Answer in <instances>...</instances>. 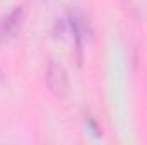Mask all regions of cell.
<instances>
[{
	"label": "cell",
	"mask_w": 147,
	"mask_h": 145,
	"mask_svg": "<svg viewBox=\"0 0 147 145\" xmlns=\"http://www.w3.org/2000/svg\"><path fill=\"white\" fill-rule=\"evenodd\" d=\"M24 22V10L22 7H14L2 21H0V41H9L21 31Z\"/></svg>",
	"instance_id": "obj_2"
},
{
	"label": "cell",
	"mask_w": 147,
	"mask_h": 145,
	"mask_svg": "<svg viewBox=\"0 0 147 145\" xmlns=\"http://www.w3.org/2000/svg\"><path fill=\"white\" fill-rule=\"evenodd\" d=\"M46 84L50 87V91L57 96H65L69 91V79L65 68L58 63V62H50L48 68H46Z\"/></svg>",
	"instance_id": "obj_1"
}]
</instances>
